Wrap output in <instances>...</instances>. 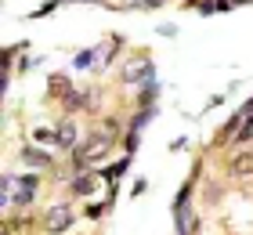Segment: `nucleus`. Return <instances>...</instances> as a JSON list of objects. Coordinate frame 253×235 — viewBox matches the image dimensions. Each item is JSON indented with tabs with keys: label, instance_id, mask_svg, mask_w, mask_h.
<instances>
[{
	"label": "nucleus",
	"instance_id": "9b49d317",
	"mask_svg": "<svg viewBox=\"0 0 253 235\" xmlns=\"http://www.w3.org/2000/svg\"><path fill=\"white\" fill-rule=\"evenodd\" d=\"M156 112H159L156 105H141V109H137V112L130 116V123H126V131H145V127H148V123L156 120Z\"/></svg>",
	"mask_w": 253,
	"mask_h": 235
},
{
	"label": "nucleus",
	"instance_id": "aec40b11",
	"mask_svg": "<svg viewBox=\"0 0 253 235\" xmlns=\"http://www.w3.org/2000/svg\"><path fill=\"white\" fill-rule=\"evenodd\" d=\"M37 65H43L40 54H37V58H22V73H29V69H37Z\"/></svg>",
	"mask_w": 253,
	"mask_h": 235
},
{
	"label": "nucleus",
	"instance_id": "423d86ee",
	"mask_svg": "<svg viewBox=\"0 0 253 235\" xmlns=\"http://www.w3.org/2000/svg\"><path fill=\"white\" fill-rule=\"evenodd\" d=\"M228 178L232 181H246L253 178V148H232V156H228Z\"/></svg>",
	"mask_w": 253,
	"mask_h": 235
},
{
	"label": "nucleus",
	"instance_id": "f3484780",
	"mask_svg": "<svg viewBox=\"0 0 253 235\" xmlns=\"http://www.w3.org/2000/svg\"><path fill=\"white\" fill-rule=\"evenodd\" d=\"M137 134H141V131H126L123 134V152H130V156L137 152Z\"/></svg>",
	"mask_w": 253,
	"mask_h": 235
},
{
	"label": "nucleus",
	"instance_id": "7ed1b4c3",
	"mask_svg": "<svg viewBox=\"0 0 253 235\" xmlns=\"http://www.w3.org/2000/svg\"><path fill=\"white\" fill-rule=\"evenodd\" d=\"M120 80L126 87H141V84H148V80H156V62H152V51H134V54H126L123 58V65H120Z\"/></svg>",
	"mask_w": 253,
	"mask_h": 235
},
{
	"label": "nucleus",
	"instance_id": "39448f33",
	"mask_svg": "<svg viewBox=\"0 0 253 235\" xmlns=\"http://www.w3.org/2000/svg\"><path fill=\"white\" fill-rule=\"evenodd\" d=\"M203 232V217L192 203L174 206V235H199Z\"/></svg>",
	"mask_w": 253,
	"mask_h": 235
},
{
	"label": "nucleus",
	"instance_id": "20e7f679",
	"mask_svg": "<svg viewBox=\"0 0 253 235\" xmlns=\"http://www.w3.org/2000/svg\"><path fill=\"white\" fill-rule=\"evenodd\" d=\"M40 228H43V235H65L69 228H76V206L69 203V199H54V203L43 210Z\"/></svg>",
	"mask_w": 253,
	"mask_h": 235
},
{
	"label": "nucleus",
	"instance_id": "ddd939ff",
	"mask_svg": "<svg viewBox=\"0 0 253 235\" xmlns=\"http://www.w3.org/2000/svg\"><path fill=\"white\" fill-rule=\"evenodd\" d=\"M159 91H163V84H159V80H148V84H141V87H137V109H141V105H156Z\"/></svg>",
	"mask_w": 253,
	"mask_h": 235
},
{
	"label": "nucleus",
	"instance_id": "f257e3e1",
	"mask_svg": "<svg viewBox=\"0 0 253 235\" xmlns=\"http://www.w3.org/2000/svg\"><path fill=\"white\" fill-rule=\"evenodd\" d=\"M37 192H40V174L37 170H26V174H4L0 178V206L15 210V206H33L37 203Z\"/></svg>",
	"mask_w": 253,
	"mask_h": 235
},
{
	"label": "nucleus",
	"instance_id": "dca6fc26",
	"mask_svg": "<svg viewBox=\"0 0 253 235\" xmlns=\"http://www.w3.org/2000/svg\"><path fill=\"white\" fill-rule=\"evenodd\" d=\"M101 131H105V134H112V138H116V134L123 131V123L116 120V116H105V120H101Z\"/></svg>",
	"mask_w": 253,
	"mask_h": 235
},
{
	"label": "nucleus",
	"instance_id": "0eeeda50",
	"mask_svg": "<svg viewBox=\"0 0 253 235\" xmlns=\"http://www.w3.org/2000/svg\"><path fill=\"white\" fill-rule=\"evenodd\" d=\"M18 156H22V163H26L29 170H51V167H54V152H47L43 145H37V141H33V145L26 141Z\"/></svg>",
	"mask_w": 253,
	"mask_h": 235
},
{
	"label": "nucleus",
	"instance_id": "412c9836",
	"mask_svg": "<svg viewBox=\"0 0 253 235\" xmlns=\"http://www.w3.org/2000/svg\"><path fill=\"white\" fill-rule=\"evenodd\" d=\"M188 148V138H177V141H170V152H185Z\"/></svg>",
	"mask_w": 253,
	"mask_h": 235
},
{
	"label": "nucleus",
	"instance_id": "4468645a",
	"mask_svg": "<svg viewBox=\"0 0 253 235\" xmlns=\"http://www.w3.org/2000/svg\"><path fill=\"white\" fill-rule=\"evenodd\" d=\"M73 69H80V73H87V69H98V51L94 47H84V51L73 54Z\"/></svg>",
	"mask_w": 253,
	"mask_h": 235
},
{
	"label": "nucleus",
	"instance_id": "f03ea898",
	"mask_svg": "<svg viewBox=\"0 0 253 235\" xmlns=\"http://www.w3.org/2000/svg\"><path fill=\"white\" fill-rule=\"evenodd\" d=\"M112 145H116V138L105 134V131L87 134L73 152H69V156H73V167H76V170H84V167H98V163H105V159L112 156Z\"/></svg>",
	"mask_w": 253,
	"mask_h": 235
},
{
	"label": "nucleus",
	"instance_id": "1a4fd4ad",
	"mask_svg": "<svg viewBox=\"0 0 253 235\" xmlns=\"http://www.w3.org/2000/svg\"><path fill=\"white\" fill-rule=\"evenodd\" d=\"M120 47H123V40H120V37H105V40H101V44L94 47V51H98V69H109Z\"/></svg>",
	"mask_w": 253,
	"mask_h": 235
},
{
	"label": "nucleus",
	"instance_id": "f8f14e48",
	"mask_svg": "<svg viewBox=\"0 0 253 235\" xmlns=\"http://www.w3.org/2000/svg\"><path fill=\"white\" fill-rule=\"evenodd\" d=\"M126 170H130V152H123V156H120L116 163H105V167H101V174H105L109 181H120V178H126Z\"/></svg>",
	"mask_w": 253,
	"mask_h": 235
},
{
	"label": "nucleus",
	"instance_id": "2eb2a0df",
	"mask_svg": "<svg viewBox=\"0 0 253 235\" xmlns=\"http://www.w3.org/2000/svg\"><path fill=\"white\" fill-rule=\"evenodd\" d=\"M250 141H253V116H246V123L239 127V134L232 138V145H228V148H250Z\"/></svg>",
	"mask_w": 253,
	"mask_h": 235
},
{
	"label": "nucleus",
	"instance_id": "9d476101",
	"mask_svg": "<svg viewBox=\"0 0 253 235\" xmlns=\"http://www.w3.org/2000/svg\"><path fill=\"white\" fill-rule=\"evenodd\" d=\"M73 91H76V87L69 84V76H65V73H51V76H47V94H51V98L65 101V98H69Z\"/></svg>",
	"mask_w": 253,
	"mask_h": 235
},
{
	"label": "nucleus",
	"instance_id": "a211bd4d",
	"mask_svg": "<svg viewBox=\"0 0 253 235\" xmlns=\"http://www.w3.org/2000/svg\"><path fill=\"white\" fill-rule=\"evenodd\" d=\"M156 33H159V37H167V40H174L177 37V26H170V22H167V26H156Z\"/></svg>",
	"mask_w": 253,
	"mask_h": 235
},
{
	"label": "nucleus",
	"instance_id": "6e6552de",
	"mask_svg": "<svg viewBox=\"0 0 253 235\" xmlns=\"http://www.w3.org/2000/svg\"><path fill=\"white\" fill-rule=\"evenodd\" d=\"M54 127H58V148L62 152H73L80 145V127H76V120H73V116H65V120H58Z\"/></svg>",
	"mask_w": 253,
	"mask_h": 235
},
{
	"label": "nucleus",
	"instance_id": "6ab92c4d",
	"mask_svg": "<svg viewBox=\"0 0 253 235\" xmlns=\"http://www.w3.org/2000/svg\"><path fill=\"white\" fill-rule=\"evenodd\" d=\"M145 192H148V181H145V178H137V181L130 185V195H145Z\"/></svg>",
	"mask_w": 253,
	"mask_h": 235
}]
</instances>
